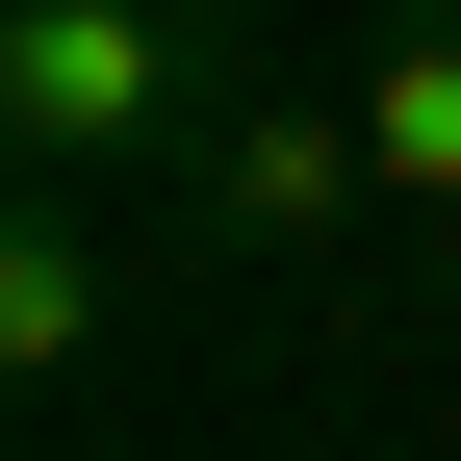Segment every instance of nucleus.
<instances>
[{
    "label": "nucleus",
    "instance_id": "39448f33",
    "mask_svg": "<svg viewBox=\"0 0 461 461\" xmlns=\"http://www.w3.org/2000/svg\"><path fill=\"white\" fill-rule=\"evenodd\" d=\"M411 333H461V205H411Z\"/></svg>",
    "mask_w": 461,
    "mask_h": 461
},
{
    "label": "nucleus",
    "instance_id": "f257e3e1",
    "mask_svg": "<svg viewBox=\"0 0 461 461\" xmlns=\"http://www.w3.org/2000/svg\"><path fill=\"white\" fill-rule=\"evenodd\" d=\"M205 103H230V0H0V180L154 205V154Z\"/></svg>",
    "mask_w": 461,
    "mask_h": 461
},
{
    "label": "nucleus",
    "instance_id": "f03ea898",
    "mask_svg": "<svg viewBox=\"0 0 461 461\" xmlns=\"http://www.w3.org/2000/svg\"><path fill=\"white\" fill-rule=\"evenodd\" d=\"M359 205H384L359 103H282V77H230L205 129L154 154V257H180V282H282V257H333Z\"/></svg>",
    "mask_w": 461,
    "mask_h": 461
},
{
    "label": "nucleus",
    "instance_id": "20e7f679",
    "mask_svg": "<svg viewBox=\"0 0 461 461\" xmlns=\"http://www.w3.org/2000/svg\"><path fill=\"white\" fill-rule=\"evenodd\" d=\"M359 154H384V205H461V0H411V26H384Z\"/></svg>",
    "mask_w": 461,
    "mask_h": 461
},
{
    "label": "nucleus",
    "instance_id": "7ed1b4c3",
    "mask_svg": "<svg viewBox=\"0 0 461 461\" xmlns=\"http://www.w3.org/2000/svg\"><path fill=\"white\" fill-rule=\"evenodd\" d=\"M103 333H129V257H103V180H26L0 205V384L26 411H77Z\"/></svg>",
    "mask_w": 461,
    "mask_h": 461
}]
</instances>
